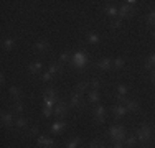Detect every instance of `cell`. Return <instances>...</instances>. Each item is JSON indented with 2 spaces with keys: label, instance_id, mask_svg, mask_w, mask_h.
<instances>
[{
  "label": "cell",
  "instance_id": "obj_44",
  "mask_svg": "<svg viewBox=\"0 0 155 148\" xmlns=\"http://www.w3.org/2000/svg\"><path fill=\"white\" fill-rule=\"evenodd\" d=\"M81 148H89V146H81Z\"/></svg>",
  "mask_w": 155,
  "mask_h": 148
},
{
  "label": "cell",
  "instance_id": "obj_39",
  "mask_svg": "<svg viewBox=\"0 0 155 148\" xmlns=\"http://www.w3.org/2000/svg\"><path fill=\"white\" fill-rule=\"evenodd\" d=\"M53 77H54V76H53V74H51L50 71H45V72L41 74V79H43V82H50V81L53 79Z\"/></svg>",
  "mask_w": 155,
  "mask_h": 148
},
{
  "label": "cell",
  "instance_id": "obj_6",
  "mask_svg": "<svg viewBox=\"0 0 155 148\" xmlns=\"http://www.w3.org/2000/svg\"><path fill=\"white\" fill-rule=\"evenodd\" d=\"M135 13V7L129 5V3H122V5L119 7V18L120 20H124V18H132Z\"/></svg>",
  "mask_w": 155,
  "mask_h": 148
},
{
  "label": "cell",
  "instance_id": "obj_5",
  "mask_svg": "<svg viewBox=\"0 0 155 148\" xmlns=\"http://www.w3.org/2000/svg\"><path fill=\"white\" fill-rule=\"evenodd\" d=\"M84 105H86V102L83 101V95L78 94L76 91H73V94L69 95V107L76 109V110H83Z\"/></svg>",
  "mask_w": 155,
  "mask_h": 148
},
{
  "label": "cell",
  "instance_id": "obj_2",
  "mask_svg": "<svg viewBox=\"0 0 155 148\" xmlns=\"http://www.w3.org/2000/svg\"><path fill=\"white\" fill-rule=\"evenodd\" d=\"M71 66L73 68H76V69H83V68H86V64L89 63V58H87V54L84 53V51H74V53L71 54Z\"/></svg>",
  "mask_w": 155,
  "mask_h": 148
},
{
  "label": "cell",
  "instance_id": "obj_37",
  "mask_svg": "<svg viewBox=\"0 0 155 148\" xmlns=\"http://www.w3.org/2000/svg\"><path fill=\"white\" fill-rule=\"evenodd\" d=\"M38 133H40V127H38V125H31V127L28 128L27 135H28V137H36Z\"/></svg>",
  "mask_w": 155,
  "mask_h": 148
},
{
  "label": "cell",
  "instance_id": "obj_20",
  "mask_svg": "<svg viewBox=\"0 0 155 148\" xmlns=\"http://www.w3.org/2000/svg\"><path fill=\"white\" fill-rule=\"evenodd\" d=\"M86 95H87V102H89V104L99 102V97H101V95H99V91H94V89H89Z\"/></svg>",
  "mask_w": 155,
  "mask_h": 148
},
{
  "label": "cell",
  "instance_id": "obj_24",
  "mask_svg": "<svg viewBox=\"0 0 155 148\" xmlns=\"http://www.w3.org/2000/svg\"><path fill=\"white\" fill-rule=\"evenodd\" d=\"M125 109H127V112H139V104L135 101H132V99H127V102L124 104Z\"/></svg>",
  "mask_w": 155,
  "mask_h": 148
},
{
  "label": "cell",
  "instance_id": "obj_34",
  "mask_svg": "<svg viewBox=\"0 0 155 148\" xmlns=\"http://www.w3.org/2000/svg\"><path fill=\"white\" fill-rule=\"evenodd\" d=\"M147 25L152 27V28H155V10H152V12L147 15Z\"/></svg>",
  "mask_w": 155,
  "mask_h": 148
},
{
  "label": "cell",
  "instance_id": "obj_41",
  "mask_svg": "<svg viewBox=\"0 0 155 148\" xmlns=\"http://www.w3.org/2000/svg\"><path fill=\"white\" fill-rule=\"evenodd\" d=\"M0 84H2V86H5V74H0Z\"/></svg>",
  "mask_w": 155,
  "mask_h": 148
},
{
  "label": "cell",
  "instance_id": "obj_25",
  "mask_svg": "<svg viewBox=\"0 0 155 148\" xmlns=\"http://www.w3.org/2000/svg\"><path fill=\"white\" fill-rule=\"evenodd\" d=\"M124 66H125V59L124 58H116V59H112V69H116V71H120V69H124Z\"/></svg>",
  "mask_w": 155,
  "mask_h": 148
},
{
  "label": "cell",
  "instance_id": "obj_21",
  "mask_svg": "<svg viewBox=\"0 0 155 148\" xmlns=\"http://www.w3.org/2000/svg\"><path fill=\"white\" fill-rule=\"evenodd\" d=\"M2 48H3V51H12L13 48H15V38H5L2 41Z\"/></svg>",
  "mask_w": 155,
  "mask_h": 148
},
{
  "label": "cell",
  "instance_id": "obj_9",
  "mask_svg": "<svg viewBox=\"0 0 155 148\" xmlns=\"http://www.w3.org/2000/svg\"><path fill=\"white\" fill-rule=\"evenodd\" d=\"M106 115H107V109H106L104 105L94 107V120H96V124H104Z\"/></svg>",
  "mask_w": 155,
  "mask_h": 148
},
{
  "label": "cell",
  "instance_id": "obj_15",
  "mask_svg": "<svg viewBox=\"0 0 155 148\" xmlns=\"http://www.w3.org/2000/svg\"><path fill=\"white\" fill-rule=\"evenodd\" d=\"M46 71H50L53 76H61L63 71H64V68H63V64L61 63H50L48 64V69Z\"/></svg>",
  "mask_w": 155,
  "mask_h": 148
},
{
  "label": "cell",
  "instance_id": "obj_19",
  "mask_svg": "<svg viewBox=\"0 0 155 148\" xmlns=\"http://www.w3.org/2000/svg\"><path fill=\"white\" fill-rule=\"evenodd\" d=\"M15 127L18 130H25V128H28V118L20 115L18 118H15Z\"/></svg>",
  "mask_w": 155,
  "mask_h": 148
},
{
  "label": "cell",
  "instance_id": "obj_7",
  "mask_svg": "<svg viewBox=\"0 0 155 148\" xmlns=\"http://www.w3.org/2000/svg\"><path fill=\"white\" fill-rule=\"evenodd\" d=\"M127 95H129V86L127 84H119L117 86V92H116V99L119 104H125L127 102Z\"/></svg>",
  "mask_w": 155,
  "mask_h": 148
},
{
  "label": "cell",
  "instance_id": "obj_32",
  "mask_svg": "<svg viewBox=\"0 0 155 148\" xmlns=\"http://www.w3.org/2000/svg\"><path fill=\"white\" fill-rule=\"evenodd\" d=\"M81 146V138H78V137H74V138L69 140V143L66 145V148H79Z\"/></svg>",
  "mask_w": 155,
  "mask_h": 148
},
{
  "label": "cell",
  "instance_id": "obj_30",
  "mask_svg": "<svg viewBox=\"0 0 155 148\" xmlns=\"http://www.w3.org/2000/svg\"><path fill=\"white\" fill-rule=\"evenodd\" d=\"M60 99H51V97H43V107H50V109H54V105L58 104Z\"/></svg>",
  "mask_w": 155,
  "mask_h": 148
},
{
  "label": "cell",
  "instance_id": "obj_45",
  "mask_svg": "<svg viewBox=\"0 0 155 148\" xmlns=\"http://www.w3.org/2000/svg\"><path fill=\"white\" fill-rule=\"evenodd\" d=\"M51 148H53V146H51Z\"/></svg>",
  "mask_w": 155,
  "mask_h": 148
},
{
  "label": "cell",
  "instance_id": "obj_11",
  "mask_svg": "<svg viewBox=\"0 0 155 148\" xmlns=\"http://www.w3.org/2000/svg\"><path fill=\"white\" fill-rule=\"evenodd\" d=\"M33 50L38 51V53H48L50 51V43L46 41V40H36L35 43H33Z\"/></svg>",
  "mask_w": 155,
  "mask_h": 148
},
{
  "label": "cell",
  "instance_id": "obj_8",
  "mask_svg": "<svg viewBox=\"0 0 155 148\" xmlns=\"http://www.w3.org/2000/svg\"><path fill=\"white\" fill-rule=\"evenodd\" d=\"M2 125H3V128H12V127H15L13 110H5V112H2Z\"/></svg>",
  "mask_w": 155,
  "mask_h": 148
},
{
  "label": "cell",
  "instance_id": "obj_18",
  "mask_svg": "<svg viewBox=\"0 0 155 148\" xmlns=\"http://www.w3.org/2000/svg\"><path fill=\"white\" fill-rule=\"evenodd\" d=\"M74 91L78 92V94H87V91H89V81H81V82H78V86Z\"/></svg>",
  "mask_w": 155,
  "mask_h": 148
},
{
  "label": "cell",
  "instance_id": "obj_13",
  "mask_svg": "<svg viewBox=\"0 0 155 148\" xmlns=\"http://www.w3.org/2000/svg\"><path fill=\"white\" fill-rule=\"evenodd\" d=\"M96 66H97L99 71H110V69H112V59L110 58H102V59H99V61L96 63Z\"/></svg>",
  "mask_w": 155,
  "mask_h": 148
},
{
  "label": "cell",
  "instance_id": "obj_27",
  "mask_svg": "<svg viewBox=\"0 0 155 148\" xmlns=\"http://www.w3.org/2000/svg\"><path fill=\"white\" fill-rule=\"evenodd\" d=\"M143 66H145V69H150V71H152V69L155 68V53H152L149 58L145 59V63H143Z\"/></svg>",
  "mask_w": 155,
  "mask_h": 148
},
{
  "label": "cell",
  "instance_id": "obj_3",
  "mask_svg": "<svg viewBox=\"0 0 155 148\" xmlns=\"http://www.w3.org/2000/svg\"><path fill=\"white\" fill-rule=\"evenodd\" d=\"M135 137H137V140L142 143V145L149 143L150 140H152V128H150V125L142 124V125L137 128V132H135Z\"/></svg>",
  "mask_w": 155,
  "mask_h": 148
},
{
  "label": "cell",
  "instance_id": "obj_38",
  "mask_svg": "<svg viewBox=\"0 0 155 148\" xmlns=\"http://www.w3.org/2000/svg\"><path fill=\"white\" fill-rule=\"evenodd\" d=\"M41 114H43V117H45V118H50L51 115H54V109H50V107H43Z\"/></svg>",
  "mask_w": 155,
  "mask_h": 148
},
{
  "label": "cell",
  "instance_id": "obj_16",
  "mask_svg": "<svg viewBox=\"0 0 155 148\" xmlns=\"http://www.w3.org/2000/svg\"><path fill=\"white\" fill-rule=\"evenodd\" d=\"M104 12L106 15L112 20V18H119V7H116V5H110V3H107V5L104 7Z\"/></svg>",
  "mask_w": 155,
  "mask_h": 148
},
{
  "label": "cell",
  "instance_id": "obj_1",
  "mask_svg": "<svg viewBox=\"0 0 155 148\" xmlns=\"http://www.w3.org/2000/svg\"><path fill=\"white\" fill-rule=\"evenodd\" d=\"M109 140L112 143L116 142H124L125 137H127V130H125V127H122V125H112V127L109 128Z\"/></svg>",
  "mask_w": 155,
  "mask_h": 148
},
{
  "label": "cell",
  "instance_id": "obj_14",
  "mask_svg": "<svg viewBox=\"0 0 155 148\" xmlns=\"http://www.w3.org/2000/svg\"><path fill=\"white\" fill-rule=\"evenodd\" d=\"M66 127H68V124H66L64 120H56V122H53V124H51L50 132L53 133V135H56V133H60V132H63V130H66Z\"/></svg>",
  "mask_w": 155,
  "mask_h": 148
},
{
  "label": "cell",
  "instance_id": "obj_23",
  "mask_svg": "<svg viewBox=\"0 0 155 148\" xmlns=\"http://www.w3.org/2000/svg\"><path fill=\"white\" fill-rule=\"evenodd\" d=\"M86 40H87V43H89V44H99V41H101V36H99L97 33H94V31H89L86 35Z\"/></svg>",
  "mask_w": 155,
  "mask_h": 148
},
{
  "label": "cell",
  "instance_id": "obj_12",
  "mask_svg": "<svg viewBox=\"0 0 155 148\" xmlns=\"http://www.w3.org/2000/svg\"><path fill=\"white\" fill-rule=\"evenodd\" d=\"M110 112H112L114 118H122V117H125V114H127V109H125L124 104H116V105L110 109Z\"/></svg>",
  "mask_w": 155,
  "mask_h": 148
},
{
  "label": "cell",
  "instance_id": "obj_43",
  "mask_svg": "<svg viewBox=\"0 0 155 148\" xmlns=\"http://www.w3.org/2000/svg\"><path fill=\"white\" fill-rule=\"evenodd\" d=\"M152 35H153V36H155V28H153V30H152Z\"/></svg>",
  "mask_w": 155,
  "mask_h": 148
},
{
  "label": "cell",
  "instance_id": "obj_35",
  "mask_svg": "<svg viewBox=\"0 0 155 148\" xmlns=\"http://www.w3.org/2000/svg\"><path fill=\"white\" fill-rule=\"evenodd\" d=\"M89 148H106V143L101 142V140H93V142H89Z\"/></svg>",
  "mask_w": 155,
  "mask_h": 148
},
{
  "label": "cell",
  "instance_id": "obj_33",
  "mask_svg": "<svg viewBox=\"0 0 155 148\" xmlns=\"http://www.w3.org/2000/svg\"><path fill=\"white\" fill-rule=\"evenodd\" d=\"M58 59H60V63L63 64V63H68V61H71V53L69 51H63V53L58 56Z\"/></svg>",
  "mask_w": 155,
  "mask_h": 148
},
{
  "label": "cell",
  "instance_id": "obj_4",
  "mask_svg": "<svg viewBox=\"0 0 155 148\" xmlns=\"http://www.w3.org/2000/svg\"><path fill=\"white\" fill-rule=\"evenodd\" d=\"M69 109H71V107H69V104H66L64 101H61V99H60L58 104L54 105V117H56L58 120H63V118L68 115Z\"/></svg>",
  "mask_w": 155,
  "mask_h": 148
},
{
  "label": "cell",
  "instance_id": "obj_29",
  "mask_svg": "<svg viewBox=\"0 0 155 148\" xmlns=\"http://www.w3.org/2000/svg\"><path fill=\"white\" fill-rule=\"evenodd\" d=\"M43 94H45V97H51V99H58V91L54 87H46L45 91H43Z\"/></svg>",
  "mask_w": 155,
  "mask_h": 148
},
{
  "label": "cell",
  "instance_id": "obj_31",
  "mask_svg": "<svg viewBox=\"0 0 155 148\" xmlns=\"http://www.w3.org/2000/svg\"><path fill=\"white\" fill-rule=\"evenodd\" d=\"M102 87V81L99 77H94V79L89 81V89H94V91H99Z\"/></svg>",
  "mask_w": 155,
  "mask_h": 148
},
{
  "label": "cell",
  "instance_id": "obj_36",
  "mask_svg": "<svg viewBox=\"0 0 155 148\" xmlns=\"http://www.w3.org/2000/svg\"><path fill=\"white\" fill-rule=\"evenodd\" d=\"M109 25H110V28H112V30H117V28L122 27V20H120V18H112Z\"/></svg>",
  "mask_w": 155,
  "mask_h": 148
},
{
  "label": "cell",
  "instance_id": "obj_10",
  "mask_svg": "<svg viewBox=\"0 0 155 148\" xmlns=\"http://www.w3.org/2000/svg\"><path fill=\"white\" fill-rule=\"evenodd\" d=\"M36 145H38V148H51V146H54V140L48 135H38Z\"/></svg>",
  "mask_w": 155,
  "mask_h": 148
},
{
  "label": "cell",
  "instance_id": "obj_22",
  "mask_svg": "<svg viewBox=\"0 0 155 148\" xmlns=\"http://www.w3.org/2000/svg\"><path fill=\"white\" fill-rule=\"evenodd\" d=\"M137 137L135 135H127L125 137V140H124V146H127V148H135V145H137Z\"/></svg>",
  "mask_w": 155,
  "mask_h": 148
},
{
  "label": "cell",
  "instance_id": "obj_42",
  "mask_svg": "<svg viewBox=\"0 0 155 148\" xmlns=\"http://www.w3.org/2000/svg\"><path fill=\"white\" fill-rule=\"evenodd\" d=\"M152 82L155 84V68L152 69Z\"/></svg>",
  "mask_w": 155,
  "mask_h": 148
},
{
  "label": "cell",
  "instance_id": "obj_40",
  "mask_svg": "<svg viewBox=\"0 0 155 148\" xmlns=\"http://www.w3.org/2000/svg\"><path fill=\"white\" fill-rule=\"evenodd\" d=\"M112 148H124V142H116V143H112Z\"/></svg>",
  "mask_w": 155,
  "mask_h": 148
},
{
  "label": "cell",
  "instance_id": "obj_26",
  "mask_svg": "<svg viewBox=\"0 0 155 148\" xmlns=\"http://www.w3.org/2000/svg\"><path fill=\"white\" fill-rule=\"evenodd\" d=\"M8 94H10V97H12V99L18 101V99H20V95H21V89L17 87V86H10L8 87Z\"/></svg>",
  "mask_w": 155,
  "mask_h": 148
},
{
  "label": "cell",
  "instance_id": "obj_28",
  "mask_svg": "<svg viewBox=\"0 0 155 148\" xmlns=\"http://www.w3.org/2000/svg\"><path fill=\"white\" fill-rule=\"evenodd\" d=\"M12 109H13V112H15V114H18V115H23V112H25V104L17 101V102L12 105Z\"/></svg>",
  "mask_w": 155,
  "mask_h": 148
},
{
  "label": "cell",
  "instance_id": "obj_17",
  "mask_svg": "<svg viewBox=\"0 0 155 148\" xmlns=\"http://www.w3.org/2000/svg\"><path fill=\"white\" fill-rule=\"evenodd\" d=\"M41 63L40 61H33V63H30V64H28V72L31 74V76H36V74H40L41 72Z\"/></svg>",
  "mask_w": 155,
  "mask_h": 148
}]
</instances>
